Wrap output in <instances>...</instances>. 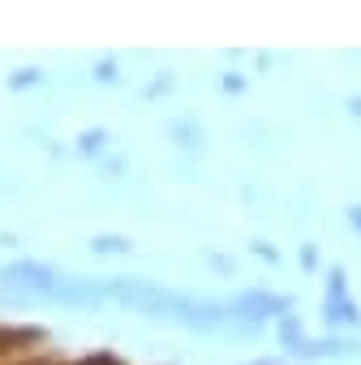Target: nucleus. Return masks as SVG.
Masks as SVG:
<instances>
[]
</instances>
